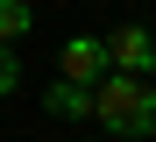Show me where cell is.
Instances as JSON below:
<instances>
[{"label":"cell","mask_w":156,"mask_h":142,"mask_svg":"<svg viewBox=\"0 0 156 142\" xmlns=\"http://www.w3.org/2000/svg\"><path fill=\"white\" fill-rule=\"evenodd\" d=\"M92 121L107 128V135H121V142L156 135V78H121V71H107L99 93H92Z\"/></svg>","instance_id":"6da1fadb"},{"label":"cell","mask_w":156,"mask_h":142,"mask_svg":"<svg viewBox=\"0 0 156 142\" xmlns=\"http://www.w3.org/2000/svg\"><path fill=\"white\" fill-rule=\"evenodd\" d=\"M107 64H114L121 78H156V36L135 28V21L114 28V36H107Z\"/></svg>","instance_id":"3957f363"},{"label":"cell","mask_w":156,"mask_h":142,"mask_svg":"<svg viewBox=\"0 0 156 142\" xmlns=\"http://www.w3.org/2000/svg\"><path fill=\"white\" fill-rule=\"evenodd\" d=\"M7 93H21V57L0 43V100H7Z\"/></svg>","instance_id":"8992f818"},{"label":"cell","mask_w":156,"mask_h":142,"mask_svg":"<svg viewBox=\"0 0 156 142\" xmlns=\"http://www.w3.org/2000/svg\"><path fill=\"white\" fill-rule=\"evenodd\" d=\"M29 28H36V7H29V0H0V43L14 50Z\"/></svg>","instance_id":"5b68a950"},{"label":"cell","mask_w":156,"mask_h":142,"mask_svg":"<svg viewBox=\"0 0 156 142\" xmlns=\"http://www.w3.org/2000/svg\"><path fill=\"white\" fill-rule=\"evenodd\" d=\"M43 114H57V121H92V93H85V85H50V93H43Z\"/></svg>","instance_id":"277c9868"},{"label":"cell","mask_w":156,"mask_h":142,"mask_svg":"<svg viewBox=\"0 0 156 142\" xmlns=\"http://www.w3.org/2000/svg\"><path fill=\"white\" fill-rule=\"evenodd\" d=\"M114 64H107V43L99 36H71L64 50H57V78L64 85H85V93H99V78H107Z\"/></svg>","instance_id":"7a4b0ae2"}]
</instances>
